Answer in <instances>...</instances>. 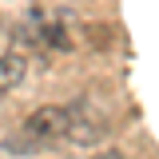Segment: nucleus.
<instances>
[{
	"label": "nucleus",
	"mask_w": 159,
	"mask_h": 159,
	"mask_svg": "<svg viewBox=\"0 0 159 159\" xmlns=\"http://www.w3.org/2000/svg\"><path fill=\"white\" fill-rule=\"evenodd\" d=\"M60 139H68V107L60 103H44L36 111H28L20 127L8 131L4 139V151L8 155H36L44 147H52Z\"/></svg>",
	"instance_id": "obj_1"
},
{
	"label": "nucleus",
	"mask_w": 159,
	"mask_h": 159,
	"mask_svg": "<svg viewBox=\"0 0 159 159\" xmlns=\"http://www.w3.org/2000/svg\"><path fill=\"white\" fill-rule=\"evenodd\" d=\"M103 116L92 111L88 103H72L68 107V139H76V143H96L103 139Z\"/></svg>",
	"instance_id": "obj_2"
},
{
	"label": "nucleus",
	"mask_w": 159,
	"mask_h": 159,
	"mask_svg": "<svg viewBox=\"0 0 159 159\" xmlns=\"http://www.w3.org/2000/svg\"><path fill=\"white\" fill-rule=\"evenodd\" d=\"M28 76V60L20 56V52H8V56L0 60V92H16L20 84Z\"/></svg>",
	"instance_id": "obj_3"
},
{
	"label": "nucleus",
	"mask_w": 159,
	"mask_h": 159,
	"mask_svg": "<svg viewBox=\"0 0 159 159\" xmlns=\"http://www.w3.org/2000/svg\"><path fill=\"white\" fill-rule=\"evenodd\" d=\"M8 52H16V28L12 24H0V60Z\"/></svg>",
	"instance_id": "obj_4"
},
{
	"label": "nucleus",
	"mask_w": 159,
	"mask_h": 159,
	"mask_svg": "<svg viewBox=\"0 0 159 159\" xmlns=\"http://www.w3.org/2000/svg\"><path fill=\"white\" fill-rule=\"evenodd\" d=\"M92 159H123L119 151H99V155H92Z\"/></svg>",
	"instance_id": "obj_5"
}]
</instances>
